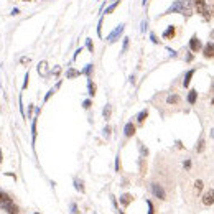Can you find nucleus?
I'll return each mask as SVG.
<instances>
[{"label":"nucleus","mask_w":214,"mask_h":214,"mask_svg":"<svg viewBox=\"0 0 214 214\" xmlns=\"http://www.w3.org/2000/svg\"><path fill=\"white\" fill-rule=\"evenodd\" d=\"M43 2H44V0H43Z\"/></svg>","instance_id":"8fccbe9b"},{"label":"nucleus","mask_w":214,"mask_h":214,"mask_svg":"<svg viewBox=\"0 0 214 214\" xmlns=\"http://www.w3.org/2000/svg\"><path fill=\"white\" fill-rule=\"evenodd\" d=\"M175 35H176V27H175V25H168V28L163 31L161 38H163V40H173Z\"/></svg>","instance_id":"1a4fd4ad"},{"label":"nucleus","mask_w":214,"mask_h":214,"mask_svg":"<svg viewBox=\"0 0 214 214\" xmlns=\"http://www.w3.org/2000/svg\"><path fill=\"white\" fill-rule=\"evenodd\" d=\"M179 100H181V97L178 96V94H170L166 99V102L170 104V106H173V104H179Z\"/></svg>","instance_id":"ddd939ff"},{"label":"nucleus","mask_w":214,"mask_h":214,"mask_svg":"<svg viewBox=\"0 0 214 214\" xmlns=\"http://www.w3.org/2000/svg\"><path fill=\"white\" fill-rule=\"evenodd\" d=\"M202 56L208 59L214 58V43L212 41H209V43H206V46H202Z\"/></svg>","instance_id":"0eeeda50"},{"label":"nucleus","mask_w":214,"mask_h":214,"mask_svg":"<svg viewBox=\"0 0 214 214\" xmlns=\"http://www.w3.org/2000/svg\"><path fill=\"white\" fill-rule=\"evenodd\" d=\"M211 36H212V38H214V30H212V33H211Z\"/></svg>","instance_id":"37998d69"},{"label":"nucleus","mask_w":214,"mask_h":214,"mask_svg":"<svg viewBox=\"0 0 214 214\" xmlns=\"http://www.w3.org/2000/svg\"><path fill=\"white\" fill-rule=\"evenodd\" d=\"M185 168H186V170H189V168H191V160H185Z\"/></svg>","instance_id":"c9c22d12"},{"label":"nucleus","mask_w":214,"mask_h":214,"mask_svg":"<svg viewBox=\"0 0 214 214\" xmlns=\"http://www.w3.org/2000/svg\"><path fill=\"white\" fill-rule=\"evenodd\" d=\"M188 46H189V51H193V53H199V51L202 50V43H201V40L198 38V35L191 36Z\"/></svg>","instance_id":"20e7f679"},{"label":"nucleus","mask_w":214,"mask_h":214,"mask_svg":"<svg viewBox=\"0 0 214 214\" xmlns=\"http://www.w3.org/2000/svg\"><path fill=\"white\" fill-rule=\"evenodd\" d=\"M87 89H89V96H91V97H94V96H96L97 87H96V84H94V82H92L91 79L87 81Z\"/></svg>","instance_id":"f3484780"},{"label":"nucleus","mask_w":214,"mask_h":214,"mask_svg":"<svg viewBox=\"0 0 214 214\" xmlns=\"http://www.w3.org/2000/svg\"><path fill=\"white\" fill-rule=\"evenodd\" d=\"M0 209L7 211L8 214H18L20 212V208L13 202V199L5 193V191L0 189Z\"/></svg>","instance_id":"f257e3e1"},{"label":"nucleus","mask_w":214,"mask_h":214,"mask_svg":"<svg viewBox=\"0 0 214 214\" xmlns=\"http://www.w3.org/2000/svg\"><path fill=\"white\" fill-rule=\"evenodd\" d=\"M91 106H92V100L91 99H86L84 102H82V107H84L86 110H87V109H91Z\"/></svg>","instance_id":"bb28decb"},{"label":"nucleus","mask_w":214,"mask_h":214,"mask_svg":"<svg viewBox=\"0 0 214 214\" xmlns=\"http://www.w3.org/2000/svg\"><path fill=\"white\" fill-rule=\"evenodd\" d=\"M150 40H152V43H153V44H160V43H161V41L158 40V36H156L153 31H150Z\"/></svg>","instance_id":"393cba45"},{"label":"nucleus","mask_w":214,"mask_h":214,"mask_svg":"<svg viewBox=\"0 0 214 214\" xmlns=\"http://www.w3.org/2000/svg\"><path fill=\"white\" fill-rule=\"evenodd\" d=\"M18 13H20V8H13L12 10V15H18Z\"/></svg>","instance_id":"58836bf2"},{"label":"nucleus","mask_w":214,"mask_h":214,"mask_svg":"<svg viewBox=\"0 0 214 214\" xmlns=\"http://www.w3.org/2000/svg\"><path fill=\"white\" fill-rule=\"evenodd\" d=\"M129 43H130V41H129V38H123V44H122V53H125V51H127V48H129Z\"/></svg>","instance_id":"c85d7f7f"},{"label":"nucleus","mask_w":214,"mask_h":214,"mask_svg":"<svg viewBox=\"0 0 214 214\" xmlns=\"http://www.w3.org/2000/svg\"><path fill=\"white\" fill-rule=\"evenodd\" d=\"M140 152L143 153V155H148V150L145 148V147H143V145H142V143H140Z\"/></svg>","instance_id":"f704fd0d"},{"label":"nucleus","mask_w":214,"mask_h":214,"mask_svg":"<svg viewBox=\"0 0 214 214\" xmlns=\"http://www.w3.org/2000/svg\"><path fill=\"white\" fill-rule=\"evenodd\" d=\"M211 137L214 138V130H211Z\"/></svg>","instance_id":"79ce46f5"},{"label":"nucleus","mask_w":214,"mask_h":214,"mask_svg":"<svg viewBox=\"0 0 214 214\" xmlns=\"http://www.w3.org/2000/svg\"><path fill=\"white\" fill-rule=\"evenodd\" d=\"M92 71H94V64H87V66L84 67V69L81 71V73H82V74H86V76H87V77H91Z\"/></svg>","instance_id":"412c9836"},{"label":"nucleus","mask_w":214,"mask_h":214,"mask_svg":"<svg viewBox=\"0 0 214 214\" xmlns=\"http://www.w3.org/2000/svg\"><path fill=\"white\" fill-rule=\"evenodd\" d=\"M202 204L204 206L214 204V189H208L204 194H202Z\"/></svg>","instance_id":"6e6552de"},{"label":"nucleus","mask_w":214,"mask_h":214,"mask_svg":"<svg viewBox=\"0 0 214 214\" xmlns=\"http://www.w3.org/2000/svg\"><path fill=\"white\" fill-rule=\"evenodd\" d=\"M114 2H117V0H114Z\"/></svg>","instance_id":"09e8293b"},{"label":"nucleus","mask_w":214,"mask_h":214,"mask_svg":"<svg viewBox=\"0 0 214 214\" xmlns=\"http://www.w3.org/2000/svg\"><path fill=\"white\" fill-rule=\"evenodd\" d=\"M31 137H33V142L36 138V119H33V123H31Z\"/></svg>","instance_id":"a878e982"},{"label":"nucleus","mask_w":214,"mask_h":214,"mask_svg":"<svg viewBox=\"0 0 214 214\" xmlns=\"http://www.w3.org/2000/svg\"><path fill=\"white\" fill-rule=\"evenodd\" d=\"M109 133H110V127H106V129H104V135L109 137Z\"/></svg>","instance_id":"4c0bfd02"},{"label":"nucleus","mask_w":214,"mask_h":214,"mask_svg":"<svg viewBox=\"0 0 214 214\" xmlns=\"http://www.w3.org/2000/svg\"><path fill=\"white\" fill-rule=\"evenodd\" d=\"M196 100H198V91L196 89H191V91L188 92V102H189L191 106H194Z\"/></svg>","instance_id":"f8f14e48"},{"label":"nucleus","mask_w":214,"mask_h":214,"mask_svg":"<svg viewBox=\"0 0 214 214\" xmlns=\"http://www.w3.org/2000/svg\"><path fill=\"white\" fill-rule=\"evenodd\" d=\"M102 25H104V17H100L99 23H97V35H99V38H102Z\"/></svg>","instance_id":"5701e85b"},{"label":"nucleus","mask_w":214,"mask_h":214,"mask_svg":"<svg viewBox=\"0 0 214 214\" xmlns=\"http://www.w3.org/2000/svg\"><path fill=\"white\" fill-rule=\"evenodd\" d=\"M152 193L155 194V198H158V199H166V193H165V189L161 188V185H158V183H153L152 185Z\"/></svg>","instance_id":"423d86ee"},{"label":"nucleus","mask_w":214,"mask_h":214,"mask_svg":"<svg viewBox=\"0 0 214 214\" xmlns=\"http://www.w3.org/2000/svg\"><path fill=\"white\" fill-rule=\"evenodd\" d=\"M194 73H196V69H189V71H186V74H185V79H183V86L185 87H188L189 86V82H191V79H193V76H194Z\"/></svg>","instance_id":"9b49d317"},{"label":"nucleus","mask_w":214,"mask_h":214,"mask_svg":"<svg viewBox=\"0 0 214 214\" xmlns=\"http://www.w3.org/2000/svg\"><path fill=\"white\" fill-rule=\"evenodd\" d=\"M110 114H112V107H110V104H107V106L104 107V112H102L104 119H106V120H109V119H110Z\"/></svg>","instance_id":"6ab92c4d"},{"label":"nucleus","mask_w":214,"mask_h":214,"mask_svg":"<svg viewBox=\"0 0 214 214\" xmlns=\"http://www.w3.org/2000/svg\"><path fill=\"white\" fill-rule=\"evenodd\" d=\"M23 2H31V0H23Z\"/></svg>","instance_id":"a18cd8bd"},{"label":"nucleus","mask_w":214,"mask_h":214,"mask_svg":"<svg viewBox=\"0 0 214 214\" xmlns=\"http://www.w3.org/2000/svg\"><path fill=\"white\" fill-rule=\"evenodd\" d=\"M185 59H186L188 63H189V61H193V51H189V53L186 54V58H185Z\"/></svg>","instance_id":"2f4dec72"},{"label":"nucleus","mask_w":214,"mask_h":214,"mask_svg":"<svg viewBox=\"0 0 214 214\" xmlns=\"http://www.w3.org/2000/svg\"><path fill=\"white\" fill-rule=\"evenodd\" d=\"M204 147H206V142H204V137L199 138V142H198V147H196V152L198 153H202L204 152Z\"/></svg>","instance_id":"aec40b11"},{"label":"nucleus","mask_w":214,"mask_h":214,"mask_svg":"<svg viewBox=\"0 0 214 214\" xmlns=\"http://www.w3.org/2000/svg\"><path fill=\"white\" fill-rule=\"evenodd\" d=\"M74 188H76L77 191H79V193H84V185H82V181L81 179H74Z\"/></svg>","instance_id":"4be33fe9"},{"label":"nucleus","mask_w":214,"mask_h":214,"mask_svg":"<svg viewBox=\"0 0 214 214\" xmlns=\"http://www.w3.org/2000/svg\"><path fill=\"white\" fill-rule=\"evenodd\" d=\"M119 168H120V160H119V156H117V160H115V170L119 171Z\"/></svg>","instance_id":"e433bc0d"},{"label":"nucleus","mask_w":214,"mask_h":214,"mask_svg":"<svg viewBox=\"0 0 214 214\" xmlns=\"http://www.w3.org/2000/svg\"><path fill=\"white\" fill-rule=\"evenodd\" d=\"M211 104H212V106H214V97H212V100H211Z\"/></svg>","instance_id":"c03bdc74"},{"label":"nucleus","mask_w":214,"mask_h":214,"mask_svg":"<svg viewBox=\"0 0 214 214\" xmlns=\"http://www.w3.org/2000/svg\"><path fill=\"white\" fill-rule=\"evenodd\" d=\"M123 135H125L127 138H130V137H133V135H135V123L133 122L125 123V127H123Z\"/></svg>","instance_id":"9d476101"},{"label":"nucleus","mask_w":214,"mask_h":214,"mask_svg":"<svg viewBox=\"0 0 214 214\" xmlns=\"http://www.w3.org/2000/svg\"><path fill=\"white\" fill-rule=\"evenodd\" d=\"M147 204H148V214H153V204L150 201H147Z\"/></svg>","instance_id":"72a5a7b5"},{"label":"nucleus","mask_w":214,"mask_h":214,"mask_svg":"<svg viewBox=\"0 0 214 214\" xmlns=\"http://www.w3.org/2000/svg\"><path fill=\"white\" fill-rule=\"evenodd\" d=\"M179 3H181V15L189 18L193 15V0H179Z\"/></svg>","instance_id":"39448f33"},{"label":"nucleus","mask_w":214,"mask_h":214,"mask_svg":"<svg viewBox=\"0 0 214 214\" xmlns=\"http://www.w3.org/2000/svg\"><path fill=\"white\" fill-rule=\"evenodd\" d=\"M123 30H125V23H120V25H117L114 30H112L110 33H109V36H107V41L109 43H115L119 38L122 36V33H123Z\"/></svg>","instance_id":"7ed1b4c3"},{"label":"nucleus","mask_w":214,"mask_h":214,"mask_svg":"<svg viewBox=\"0 0 214 214\" xmlns=\"http://www.w3.org/2000/svg\"><path fill=\"white\" fill-rule=\"evenodd\" d=\"M194 185H196V193L199 194V193H201V189H202V181H201V179H198Z\"/></svg>","instance_id":"cd10ccee"},{"label":"nucleus","mask_w":214,"mask_h":214,"mask_svg":"<svg viewBox=\"0 0 214 214\" xmlns=\"http://www.w3.org/2000/svg\"><path fill=\"white\" fill-rule=\"evenodd\" d=\"M193 5H194V10H196L201 17H204L206 20H209V15H208L209 10H208V3H206V0H193Z\"/></svg>","instance_id":"f03ea898"},{"label":"nucleus","mask_w":214,"mask_h":214,"mask_svg":"<svg viewBox=\"0 0 214 214\" xmlns=\"http://www.w3.org/2000/svg\"><path fill=\"white\" fill-rule=\"evenodd\" d=\"M132 194H122V198H120V202H122V206L123 208H127V206L130 204V202H132Z\"/></svg>","instance_id":"4468645a"},{"label":"nucleus","mask_w":214,"mask_h":214,"mask_svg":"<svg viewBox=\"0 0 214 214\" xmlns=\"http://www.w3.org/2000/svg\"><path fill=\"white\" fill-rule=\"evenodd\" d=\"M3 161V153H2V150H0V163Z\"/></svg>","instance_id":"ea45409f"},{"label":"nucleus","mask_w":214,"mask_h":214,"mask_svg":"<svg viewBox=\"0 0 214 214\" xmlns=\"http://www.w3.org/2000/svg\"><path fill=\"white\" fill-rule=\"evenodd\" d=\"M117 7H119V0H117V2H114V3H112V5H109L107 7V8H104V15H109V13H112V12H114V10L115 8H117Z\"/></svg>","instance_id":"a211bd4d"},{"label":"nucleus","mask_w":214,"mask_h":214,"mask_svg":"<svg viewBox=\"0 0 214 214\" xmlns=\"http://www.w3.org/2000/svg\"><path fill=\"white\" fill-rule=\"evenodd\" d=\"M212 92H214V84H212Z\"/></svg>","instance_id":"49530a36"},{"label":"nucleus","mask_w":214,"mask_h":214,"mask_svg":"<svg viewBox=\"0 0 214 214\" xmlns=\"http://www.w3.org/2000/svg\"><path fill=\"white\" fill-rule=\"evenodd\" d=\"M35 214H40V212H35Z\"/></svg>","instance_id":"de8ad7c7"},{"label":"nucleus","mask_w":214,"mask_h":214,"mask_svg":"<svg viewBox=\"0 0 214 214\" xmlns=\"http://www.w3.org/2000/svg\"><path fill=\"white\" fill-rule=\"evenodd\" d=\"M86 48L89 50V53H94V43L91 38H86Z\"/></svg>","instance_id":"b1692460"},{"label":"nucleus","mask_w":214,"mask_h":214,"mask_svg":"<svg viewBox=\"0 0 214 214\" xmlns=\"http://www.w3.org/2000/svg\"><path fill=\"white\" fill-rule=\"evenodd\" d=\"M140 31H142V33L147 31V18H145V20L142 21V25H140Z\"/></svg>","instance_id":"c756f323"},{"label":"nucleus","mask_w":214,"mask_h":214,"mask_svg":"<svg viewBox=\"0 0 214 214\" xmlns=\"http://www.w3.org/2000/svg\"><path fill=\"white\" fill-rule=\"evenodd\" d=\"M147 2L148 0H142V5H147Z\"/></svg>","instance_id":"a19ab883"},{"label":"nucleus","mask_w":214,"mask_h":214,"mask_svg":"<svg viewBox=\"0 0 214 214\" xmlns=\"http://www.w3.org/2000/svg\"><path fill=\"white\" fill-rule=\"evenodd\" d=\"M79 71H77V69H74V67H71V69H67V73H66V77H67V79H74V77H77V76H79Z\"/></svg>","instance_id":"2eb2a0df"},{"label":"nucleus","mask_w":214,"mask_h":214,"mask_svg":"<svg viewBox=\"0 0 214 214\" xmlns=\"http://www.w3.org/2000/svg\"><path fill=\"white\" fill-rule=\"evenodd\" d=\"M28 77H30V74L27 73V74H25V82H23V89H27V87H28Z\"/></svg>","instance_id":"7c9ffc66"},{"label":"nucleus","mask_w":214,"mask_h":214,"mask_svg":"<svg viewBox=\"0 0 214 214\" xmlns=\"http://www.w3.org/2000/svg\"><path fill=\"white\" fill-rule=\"evenodd\" d=\"M33 110H35V107H33V104H30V107H28V117H31Z\"/></svg>","instance_id":"473e14b6"},{"label":"nucleus","mask_w":214,"mask_h":214,"mask_svg":"<svg viewBox=\"0 0 214 214\" xmlns=\"http://www.w3.org/2000/svg\"><path fill=\"white\" fill-rule=\"evenodd\" d=\"M147 117H148V110H147V109H145V110H142L140 114L137 115V122H138V123H140V125H142V123L145 122V119H147Z\"/></svg>","instance_id":"dca6fc26"}]
</instances>
